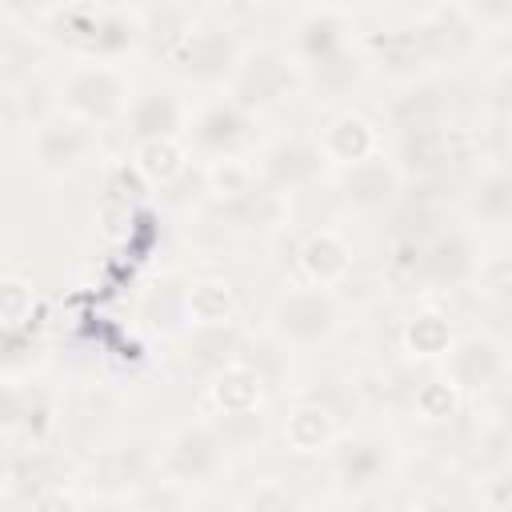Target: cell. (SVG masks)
<instances>
[{
	"instance_id": "cell-1",
	"label": "cell",
	"mask_w": 512,
	"mask_h": 512,
	"mask_svg": "<svg viewBox=\"0 0 512 512\" xmlns=\"http://www.w3.org/2000/svg\"><path fill=\"white\" fill-rule=\"evenodd\" d=\"M340 320L344 312L332 288H312V284L280 292L268 312V328L284 348H316L340 332Z\"/></svg>"
},
{
	"instance_id": "cell-2",
	"label": "cell",
	"mask_w": 512,
	"mask_h": 512,
	"mask_svg": "<svg viewBox=\"0 0 512 512\" xmlns=\"http://www.w3.org/2000/svg\"><path fill=\"white\" fill-rule=\"evenodd\" d=\"M128 100H132V88L124 80V72L108 60H88V64H76L64 84H60V104L68 116H76L80 124L88 128H100V124H112L128 112Z\"/></svg>"
},
{
	"instance_id": "cell-3",
	"label": "cell",
	"mask_w": 512,
	"mask_h": 512,
	"mask_svg": "<svg viewBox=\"0 0 512 512\" xmlns=\"http://www.w3.org/2000/svg\"><path fill=\"white\" fill-rule=\"evenodd\" d=\"M332 480L344 496H364L372 492L388 468H392V444L376 432H352V436H336L332 448Z\"/></svg>"
},
{
	"instance_id": "cell-4",
	"label": "cell",
	"mask_w": 512,
	"mask_h": 512,
	"mask_svg": "<svg viewBox=\"0 0 512 512\" xmlns=\"http://www.w3.org/2000/svg\"><path fill=\"white\" fill-rule=\"evenodd\" d=\"M92 152H96V128L80 124L68 112H52L32 128V156L52 176H68L84 168Z\"/></svg>"
},
{
	"instance_id": "cell-5",
	"label": "cell",
	"mask_w": 512,
	"mask_h": 512,
	"mask_svg": "<svg viewBox=\"0 0 512 512\" xmlns=\"http://www.w3.org/2000/svg\"><path fill=\"white\" fill-rule=\"evenodd\" d=\"M224 460H228V452H224L216 428L208 420H196V424L176 428V436L164 448L160 468L172 484H204L224 468Z\"/></svg>"
},
{
	"instance_id": "cell-6",
	"label": "cell",
	"mask_w": 512,
	"mask_h": 512,
	"mask_svg": "<svg viewBox=\"0 0 512 512\" xmlns=\"http://www.w3.org/2000/svg\"><path fill=\"white\" fill-rule=\"evenodd\" d=\"M448 384L460 392V396H476V392H488L504 368H508V356H504V344L488 332H472V336H460L448 344Z\"/></svg>"
},
{
	"instance_id": "cell-7",
	"label": "cell",
	"mask_w": 512,
	"mask_h": 512,
	"mask_svg": "<svg viewBox=\"0 0 512 512\" xmlns=\"http://www.w3.org/2000/svg\"><path fill=\"white\" fill-rule=\"evenodd\" d=\"M172 60L180 64V72L196 84H220L228 76H236L240 68V44L220 32V28H196V32H184L176 40V52Z\"/></svg>"
},
{
	"instance_id": "cell-8",
	"label": "cell",
	"mask_w": 512,
	"mask_h": 512,
	"mask_svg": "<svg viewBox=\"0 0 512 512\" xmlns=\"http://www.w3.org/2000/svg\"><path fill=\"white\" fill-rule=\"evenodd\" d=\"M124 120H128V132L136 136V144L140 140H176L180 128H184V120H188V108H184V100H180L176 88L148 84V88H140L128 100Z\"/></svg>"
},
{
	"instance_id": "cell-9",
	"label": "cell",
	"mask_w": 512,
	"mask_h": 512,
	"mask_svg": "<svg viewBox=\"0 0 512 512\" xmlns=\"http://www.w3.org/2000/svg\"><path fill=\"white\" fill-rule=\"evenodd\" d=\"M340 196L356 208V212H384L400 188H404V176L396 168V160L388 156H368L352 168H340V180H336Z\"/></svg>"
},
{
	"instance_id": "cell-10",
	"label": "cell",
	"mask_w": 512,
	"mask_h": 512,
	"mask_svg": "<svg viewBox=\"0 0 512 512\" xmlns=\"http://www.w3.org/2000/svg\"><path fill=\"white\" fill-rule=\"evenodd\" d=\"M320 168H324V156H320V148H316V140H276L272 148H264V156H260V168H256V176H260V184H268L272 192H292V188H304V184H312L316 176H320Z\"/></svg>"
},
{
	"instance_id": "cell-11",
	"label": "cell",
	"mask_w": 512,
	"mask_h": 512,
	"mask_svg": "<svg viewBox=\"0 0 512 512\" xmlns=\"http://www.w3.org/2000/svg\"><path fill=\"white\" fill-rule=\"evenodd\" d=\"M376 144H380L376 124H372L368 116H360V112H340V116H332V120L320 128V136H316V148H320L324 164H336V168H352V164L376 156Z\"/></svg>"
},
{
	"instance_id": "cell-12",
	"label": "cell",
	"mask_w": 512,
	"mask_h": 512,
	"mask_svg": "<svg viewBox=\"0 0 512 512\" xmlns=\"http://www.w3.org/2000/svg\"><path fill=\"white\" fill-rule=\"evenodd\" d=\"M348 52V12L340 8H308L296 24V56L308 68H320Z\"/></svg>"
},
{
	"instance_id": "cell-13",
	"label": "cell",
	"mask_w": 512,
	"mask_h": 512,
	"mask_svg": "<svg viewBox=\"0 0 512 512\" xmlns=\"http://www.w3.org/2000/svg\"><path fill=\"white\" fill-rule=\"evenodd\" d=\"M248 128H252V120L236 100H216L192 120V140L212 160L216 156H236L240 144L248 140Z\"/></svg>"
},
{
	"instance_id": "cell-14",
	"label": "cell",
	"mask_w": 512,
	"mask_h": 512,
	"mask_svg": "<svg viewBox=\"0 0 512 512\" xmlns=\"http://www.w3.org/2000/svg\"><path fill=\"white\" fill-rule=\"evenodd\" d=\"M420 268L428 272V280L444 284V288H456V284H468L476 272H480V260H476V244L468 232L452 228V232H440L424 252H420Z\"/></svg>"
},
{
	"instance_id": "cell-15",
	"label": "cell",
	"mask_w": 512,
	"mask_h": 512,
	"mask_svg": "<svg viewBox=\"0 0 512 512\" xmlns=\"http://www.w3.org/2000/svg\"><path fill=\"white\" fill-rule=\"evenodd\" d=\"M300 268L312 288H332L352 272V244L336 228H316L300 244Z\"/></svg>"
},
{
	"instance_id": "cell-16",
	"label": "cell",
	"mask_w": 512,
	"mask_h": 512,
	"mask_svg": "<svg viewBox=\"0 0 512 512\" xmlns=\"http://www.w3.org/2000/svg\"><path fill=\"white\" fill-rule=\"evenodd\" d=\"M284 84H288V68H284V60L280 56H272V52H260L256 60H240V68H236V104L248 112L252 104H264V100H276L280 92H284Z\"/></svg>"
},
{
	"instance_id": "cell-17",
	"label": "cell",
	"mask_w": 512,
	"mask_h": 512,
	"mask_svg": "<svg viewBox=\"0 0 512 512\" xmlns=\"http://www.w3.org/2000/svg\"><path fill=\"white\" fill-rule=\"evenodd\" d=\"M336 440V420L324 404H296L288 416H284V444L300 456H312V452H328Z\"/></svg>"
},
{
	"instance_id": "cell-18",
	"label": "cell",
	"mask_w": 512,
	"mask_h": 512,
	"mask_svg": "<svg viewBox=\"0 0 512 512\" xmlns=\"http://www.w3.org/2000/svg\"><path fill=\"white\" fill-rule=\"evenodd\" d=\"M236 296L224 280H192L184 292V324L192 328H228Z\"/></svg>"
},
{
	"instance_id": "cell-19",
	"label": "cell",
	"mask_w": 512,
	"mask_h": 512,
	"mask_svg": "<svg viewBox=\"0 0 512 512\" xmlns=\"http://www.w3.org/2000/svg\"><path fill=\"white\" fill-rule=\"evenodd\" d=\"M212 404L220 412H256L260 408V372L248 364H224L212 380Z\"/></svg>"
},
{
	"instance_id": "cell-20",
	"label": "cell",
	"mask_w": 512,
	"mask_h": 512,
	"mask_svg": "<svg viewBox=\"0 0 512 512\" xmlns=\"http://www.w3.org/2000/svg\"><path fill=\"white\" fill-rule=\"evenodd\" d=\"M468 212L480 220V224H508L512 216V180L504 172V164H492L488 172H480L472 196H468Z\"/></svg>"
},
{
	"instance_id": "cell-21",
	"label": "cell",
	"mask_w": 512,
	"mask_h": 512,
	"mask_svg": "<svg viewBox=\"0 0 512 512\" xmlns=\"http://www.w3.org/2000/svg\"><path fill=\"white\" fill-rule=\"evenodd\" d=\"M204 184L216 200L236 204V200H244L248 192L260 188V176H256V164H248L244 156H216L204 168Z\"/></svg>"
},
{
	"instance_id": "cell-22",
	"label": "cell",
	"mask_w": 512,
	"mask_h": 512,
	"mask_svg": "<svg viewBox=\"0 0 512 512\" xmlns=\"http://www.w3.org/2000/svg\"><path fill=\"white\" fill-rule=\"evenodd\" d=\"M132 168L148 184H172L184 172V148L180 140H140L132 152Z\"/></svg>"
},
{
	"instance_id": "cell-23",
	"label": "cell",
	"mask_w": 512,
	"mask_h": 512,
	"mask_svg": "<svg viewBox=\"0 0 512 512\" xmlns=\"http://www.w3.org/2000/svg\"><path fill=\"white\" fill-rule=\"evenodd\" d=\"M396 128L400 132H432L440 128V116H444V100L432 84H416L404 100H396Z\"/></svg>"
},
{
	"instance_id": "cell-24",
	"label": "cell",
	"mask_w": 512,
	"mask_h": 512,
	"mask_svg": "<svg viewBox=\"0 0 512 512\" xmlns=\"http://www.w3.org/2000/svg\"><path fill=\"white\" fill-rule=\"evenodd\" d=\"M404 344H408V352H412V356H424V360L444 356V352H448V344H452L448 320H444L440 312H420V316H412V320H408V328H404Z\"/></svg>"
},
{
	"instance_id": "cell-25",
	"label": "cell",
	"mask_w": 512,
	"mask_h": 512,
	"mask_svg": "<svg viewBox=\"0 0 512 512\" xmlns=\"http://www.w3.org/2000/svg\"><path fill=\"white\" fill-rule=\"evenodd\" d=\"M36 312V288L20 276H0V328H24Z\"/></svg>"
},
{
	"instance_id": "cell-26",
	"label": "cell",
	"mask_w": 512,
	"mask_h": 512,
	"mask_svg": "<svg viewBox=\"0 0 512 512\" xmlns=\"http://www.w3.org/2000/svg\"><path fill=\"white\" fill-rule=\"evenodd\" d=\"M220 416H224V420H220V424H212V428H216V436H220L224 452H228V448L248 452V448H256V444H260V436H264L260 408H256V412H220Z\"/></svg>"
},
{
	"instance_id": "cell-27",
	"label": "cell",
	"mask_w": 512,
	"mask_h": 512,
	"mask_svg": "<svg viewBox=\"0 0 512 512\" xmlns=\"http://www.w3.org/2000/svg\"><path fill=\"white\" fill-rule=\"evenodd\" d=\"M456 408H460V392L448 380L436 376V380H424L416 388V412L424 420H448V416H456Z\"/></svg>"
},
{
	"instance_id": "cell-28",
	"label": "cell",
	"mask_w": 512,
	"mask_h": 512,
	"mask_svg": "<svg viewBox=\"0 0 512 512\" xmlns=\"http://www.w3.org/2000/svg\"><path fill=\"white\" fill-rule=\"evenodd\" d=\"M240 512H304L300 496L280 484V480H260L248 496H244V508Z\"/></svg>"
},
{
	"instance_id": "cell-29",
	"label": "cell",
	"mask_w": 512,
	"mask_h": 512,
	"mask_svg": "<svg viewBox=\"0 0 512 512\" xmlns=\"http://www.w3.org/2000/svg\"><path fill=\"white\" fill-rule=\"evenodd\" d=\"M32 360V340L24 336V328H0V368L16 372Z\"/></svg>"
},
{
	"instance_id": "cell-30",
	"label": "cell",
	"mask_w": 512,
	"mask_h": 512,
	"mask_svg": "<svg viewBox=\"0 0 512 512\" xmlns=\"http://www.w3.org/2000/svg\"><path fill=\"white\" fill-rule=\"evenodd\" d=\"M32 512H80V500H76L68 488L52 484V488L36 492V500H32Z\"/></svg>"
},
{
	"instance_id": "cell-31",
	"label": "cell",
	"mask_w": 512,
	"mask_h": 512,
	"mask_svg": "<svg viewBox=\"0 0 512 512\" xmlns=\"http://www.w3.org/2000/svg\"><path fill=\"white\" fill-rule=\"evenodd\" d=\"M188 512H240V508H236V504H228V500H220V496H208V500L192 504Z\"/></svg>"
},
{
	"instance_id": "cell-32",
	"label": "cell",
	"mask_w": 512,
	"mask_h": 512,
	"mask_svg": "<svg viewBox=\"0 0 512 512\" xmlns=\"http://www.w3.org/2000/svg\"><path fill=\"white\" fill-rule=\"evenodd\" d=\"M80 512H124L120 504H96V508H80Z\"/></svg>"
}]
</instances>
